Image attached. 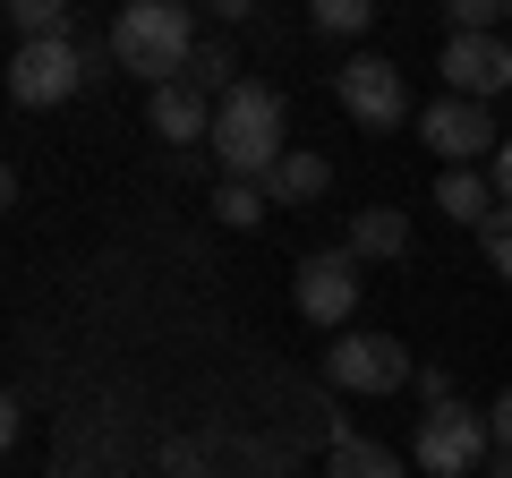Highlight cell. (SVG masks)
I'll return each instance as SVG.
<instances>
[{"mask_svg": "<svg viewBox=\"0 0 512 478\" xmlns=\"http://www.w3.org/2000/svg\"><path fill=\"white\" fill-rule=\"evenodd\" d=\"M487 436H495V453H512V393H495V410H487Z\"/></svg>", "mask_w": 512, "mask_h": 478, "instance_id": "cell-21", "label": "cell"}, {"mask_svg": "<svg viewBox=\"0 0 512 478\" xmlns=\"http://www.w3.org/2000/svg\"><path fill=\"white\" fill-rule=\"evenodd\" d=\"M291 299H299L308 325H342V316L359 308V257H350V248H316V257H299Z\"/></svg>", "mask_w": 512, "mask_h": 478, "instance_id": "cell-8", "label": "cell"}, {"mask_svg": "<svg viewBox=\"0 0 512 478\" xmlns=\"http://www.w3.org/2000/svg\"><path fill=\"white\" fill-rule=\"evenodd\" d=\"M419 137H427V146H436L453 171H470L478 154L504 146V137H495V111H487V103H461V94H444V103L419 111Z\"/></svg>", "mask_w": 512, "mask_h": 478, "instance_id": "cell-7", "label": "cell"}, {"mask_svg": "<svg viewBox=\"0 0 512 478\" xmlns=\"http://www.w3.org/2000/svg\"><path fill=\"white\" fill-rule=\"evenodd\" d=\"M325 180H333L325 154H282L274 180H265V197H274V205H308V197H325Z\"/></svg>", "mask_w": 512, "mask_h": 478, "instance_id": "cell-14", "label": "cell"}, {"mask_svg": "<svg viewBox=\"0 0 512 478\" xmlns=\"http://www.w3.org/2000/svg\"><path fill=\"white\" fill-rule=\"evenodd\" d=\"M444 86H453L461 103L512 94V43L504 35H453V43H444Z\"/></svg>", "mask_w": 512, "mask_h": 478, "instance_id": "cell-9", "label": "cell"}, {"mask_svg": "<svg viewBox=\"0 0 512 478\" xmlns=\"http://www.w3.org/2000/svg\"><path fill=\"white\" fill-rule=\"evenodd\" d=\"M478 478H512V453H495V461H487V470H478Z\"/></svg>", "mask_w": 512, "mask_h": 478, "instance_id": "cell-24", "label": "cell"}, {"mask_svg": "<svg viewBox=\"0 0 512 478\" xmlns=\"http://www.w3.org/2000/svg\"><path fill=\"white\" fill-rule=\"evenodd\" d=\"M487 180H495V205H512V137L495 146V171H487Z\"/></svg>", "mask_w": 512, "mask_h": 478, "instance_id": "cell-23", "label": "cell"}, {"mask_svg": "<svg viewBox=\"0 0 512 478\" xmlns=\"http://www.w3.org/2000/svg\"><path fill=\"white\" fill-rule=\"evenodd\" d=\"M444 18H453V35H487V26L504 18V0H453Z\"/></svg>", "mask_w": 512, "mask_h": 478, "instance_id": "cell-20", "label": "cell"}, {"mask_svg": "<svg viewBox=\"0 0 512 478\" xmlns=\"http://www.w3.org/2000/svg\"><path fill=\"white\" fill-rule=\"evenodd\" d=\"M214 94H197V86H188V77H180V86H154V103H146V120H154V137H171V146H214Z\"/></svg>", "mask_w": 512, "mask_h": 478, "instance_id": "cell-10", "label": "cell"}, {"mask_svg": "<svg viewBox=\"0 0 512 478\" xmlns=\"http://www.w3.org/2000/svg\"><path fill=\"white\" fill-rule=\"evenodd\" d=\"M333 94H342V111L359 129H402V111H410V86H402V69L384 52H350L342 69H333Z\"/></svg>", "mask_w": 512, "mask_h": 478, "instance_id": "cell-5", "label": "cell"}, {"mask_svg": "<svg viewBox=\"0 0 512 478\" xmlns=\"http://www.w3.org/2000/svg\"><path fill=\"white\" fill-rule=\"evenodd\" d=\"M325 385L333 393H402V385H419V368H410V350L393 333H342V342H325Z\"/></svg>", "mask_w": 512, "mask_h": 478, "instance_id": "cell-4", "label": "cell"}, {"mask_svg": "<svg viewBox=\"0 0 512 478\" xmlns=\"http://www.w3.org/2000/svg\"><path fill=\"white\" fill-rule=\"evenodd\" d=\"M419 470L427 478H478L495 461V436H487V410H461V402H444V410H419Z\"/></svg>", "mask_w": 512, "mask_h": 478, "instance_id": "cell-3", "label": "cell"}, {"mask_svg": "<svg viewBox=\"0 0 512 478\" xmlns=\"http://www.w3.org/2000/svg\"><path fill=\"white\" fill-rule=\"evenodd\" d=\"M436 205H444L453 222H478V231H487V214H495V180H487V171H444V180H436Z\"/></svg>", "mask_w": 512, "mask_h": 478, "instance_id": "cell-12", "label": "cell"}, {"mask_svg": "<svg viewBox=\"0 0 512 478\" xmlns=\"http://www.w3.org/2000/svg\"><path fill=\"white\" fill-rule=\"evenodd\" d=\"M350 257H410V214L402 205H367V214H350Z\"/></svg>", "mask_w": 512, "mask_h": 478, "instance_id": "cell-11", "label": "cell"}, {"mask_svg": "<svg viewBox=\"0 0 512 478\" xmlns=\"http://www.w3.org/2000/svg\"><path fill=\"white\" fill-rule=\"evenodd\" d=\"M188 86H197V94H214V103H222L231 86H248V77H239V52H231L222 35H205V43H197V60H188Z\"/></svg>", "mask_w": 512, "mask_h": 478, "instance_id": "cell-15", "label": "cell"}, {"mask_svg": "<svg viewBox=\"0 0 512 478\" xmlns=\"http://www.w3.org/2000/svg\"><path fill=\"white\" fill-rule=\"evenodd\" d=\"M419 402L444 410V402H453V376H444V368H419Z\"/></svg>", "mask_w": 512, "mask_h": 478, "instance_id": "cell-22", "label": "cell"}, {"mask_svg": "<svg viewBox=\"0 0 512 478\" xmlns=\"http://www.w3.org/2000/svg\"><path fill=\"white\" fill-rule=\"evenodd\" d=\"M282 129H291V111H282V94L274 86H231L222 94V111H214V171L222 180H274V163L291 146H282Z\"/></svg>", "mask_w": 512, "mask_h": 478, "instance_id": "cell-1", "label": "cell"}, {"mask_svg": "<svg viewBox=\"0 0 512 478\" xmlns=\"http://www.w3.org/2000/svg\"><path fill=\"white\" fill-rule=\"evenodd\" d=\"M9 35L18 43H77L69 0H9Z\"/></svg>", "mask_w": 512, "mask_h": 478, "instance_id": "cell-13", "label": "cell"}, {"mask_svg": "<svg viewBox=\"0 0 512 478\" xmlns=\"http://www.w3.org/2000/svg\"><path fill=\"white\" fill-rule=\"evenodd\" d=\"M265 205H274V197H265L256 180H222V188H214V222H231V231H256Z\"/></svg>", "mask_w": 512, "mask_h": 478, "instance_id": "cell-17", "label": "cell"}, {"mask_svg": "<svg viewBox=\"0 0 512 478\" xmlns=\"http://www.w3.org/2000/svg\"><path fill=\"white\" fill-rule=\"evenodd\" d=\"M77 86H86V52H77V43H18V52H9V103L52 111V103H69Z\"/></svg>", "mask_w": 512, "mask_h": 478, "instance_id": "cell-6", "label": "cell"}, {"mask_svg": "<svg viewBox=\"0 0 512 478\" xmlns=\"http://www.w3.org/2000/svg\"><path fill=\"white\" fill-rule=\"evenodd\" d=\"M197 18H188L180 0H128L120 18H111V52H120V69L154 77V86H180L188 60H197Z\"/></svg>", "mask_w": 512, "mask_h": 478, "instance_id": "cell-2", "label": "cell"}, {"mask_svg": "<svg viewBox=\"0 0 512 478\" xmlns=\"http://www.w3.org/2000/svg\"><path fill=\"white\" fill-rule=\"evenodd\" d=\"M325 478H402V461L384 453V444H359L342 427V436H333V461H325Z\"/></svg>", "mask_w": 512, "mask_h": 478, "instance_id": "cell-16", "label": "cell"}, {"mask_svg": "<svg viewBox=\"0 0 512 478\" xmlns=\"http://www.w3.org/2000/svg\"><path fill=\"white\" fill-rule=\"evenodd\" d=\"M376 0H316V35H367Z\"/></svg>", "mask_w": 512, "mask_h": 478, "instance_id": "cell-18", "label": "cell"}, {"mask_svg": "<svg viewBox=\"0 0 512 478\" xmlns=\"http://www.w3.org/2000/svg\"><path fill=\"white\" fill-rule=\"evenodd\" d=\"M478 248H487V265H495V274H512V205H495V214H487Z\"/></svg>", "mask_w": 512, "mask_h": 478, "instance_id": "cell-19", "label": "cell"}]
</instances>
